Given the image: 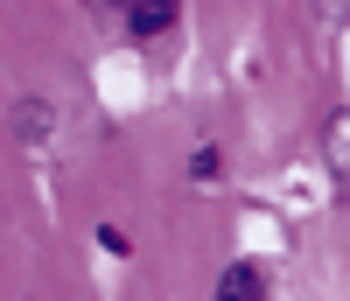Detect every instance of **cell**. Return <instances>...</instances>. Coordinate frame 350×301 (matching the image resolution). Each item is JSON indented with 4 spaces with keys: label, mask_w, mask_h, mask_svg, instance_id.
<instances>
[{
    "label": "cell",
    "mask_w": 350,
    "mask_h": 301,
    "mask_svg": "<svg viewBox=\"0 0 350 301\" xmlns=\"http://www.w3.org/2000/svg\"><path fill=\"white\" fill-rule=\"evenodd\" d=\"M217 301H267V280H259V266H224Z\"/></svg>",
    "instance_id": "7a4b0ae2"
},
{
    "label": "cell",
    "mask_w": 350,
    "mask_h": 301,
    "mask_svg": "<svg viewBox=\"0 0 350 301\" xmlns=\"http://www.w3.org/2000/svg\"><path fill=\"white\" fill-rule=\"evenodd\" d=\"M126 28L133 36H168L175 28V0H126Z\"/></svg>",
    "instance_id": "6da1fadb"
}]
</instances>
